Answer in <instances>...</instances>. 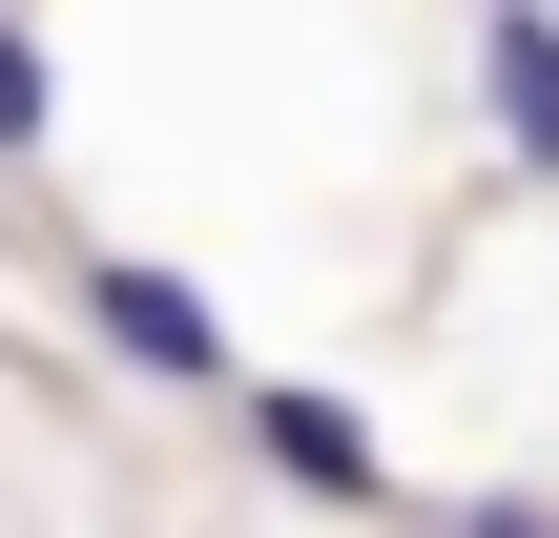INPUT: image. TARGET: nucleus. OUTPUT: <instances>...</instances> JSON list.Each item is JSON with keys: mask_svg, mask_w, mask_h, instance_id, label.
I'll return each instance as SVG.
<instances>
[{"mask_svg": "<svg viewBox=\"0 0 559 538\" xmlns=\"http://www.w3.org/2000/svg\"><path fill=\"white\" fill-rule=\"evenodd\" d=\"M83 352L145 373V394H249V373H228V290L166 270V249H104V270H83Z\"/></svg>", "mask_w": 559, "mask_h": 538, "instance_id": "obj_1", "label": "nucleus"}, {"mask_svg": "<svg viewBox=\"0 0 559 538\" xmlns=\"http://www.w3.org/2000/svg\"><path fill=\"white\" fill-rule=\"evenodd\" d=\"M41 104H62V62H41V21H0V166H41Z\"/></svg>", "mask_w": 559, "mask_h": 538, "instance_id": "obj_4", "label": "nucleus"}, {"mask_svg": "<svg viewBox=\"0 0 559 538\" xmlns=\"http://www.w3.org/2000/svg\"><path fill=\"white\" fill-rule=\"evenodd\" d=\"M249 456H270L290 498H332V518H373V498H394L373 415H353V394H311V373H249Z\"/></svg>", "mask_w": 559, "mask_h": 538, "instance_id": "obj_2", "label": "nucleus"}, {"mask_svg": "<svg viewBox=\"0 0 559 538\" xmlns=\"http://www.w3.org/2000/svg\"><path fill=\"white\" fill-rule=\"evenodd\" d=\"M477 104H498V145L559 187V21H477Z\"/></svg>", "mask_w": 559, "mask_h": 538, "instance_id": "obj_3", "label": "nucleus"}, {"mask_svg": "<svg viewBox=\"0 0 559 538\" xmlns=\"http://www.w3.org/2000/svg\"><path fill=\"white\" fill-rule=\"evenodd\" d=\"M456 538H559V498H539V477H498V498H456Z\"/></svg>", "mask_w": 559, "mask_h": 538, "instance_id": "obj_5", "label": "nucleus"}]
</instances>
